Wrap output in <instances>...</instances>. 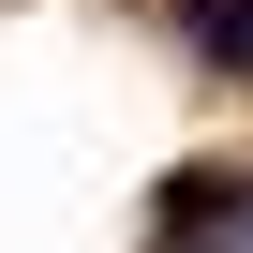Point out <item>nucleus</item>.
<instances>
[{
    "label": "nucleus",
    "mask_w": 253,
    "mask_h": 253,
    "mask_svg": "<svg viewBox=\"0 0 253 253\" xmlns=\"http://www.w3.org/2000/svg\"><path fill=\"white\" fill-rule=\"evenodd\" d=\"M194 45L209 60H253V0H194Z\"/></svg>",
    "instance_id": "f257e3e1"
}]
</instances>
